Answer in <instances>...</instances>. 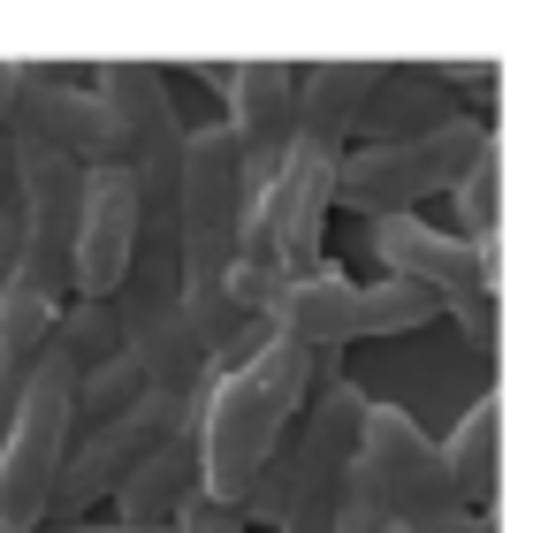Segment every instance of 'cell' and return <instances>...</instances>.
<instances>
[{
  "label": "cell",
  "instance_id": "1",
  "mask_svg": "<svg viewBox=\"0 0 556 533\" xmlns=\"http://www.w3.org/2000/svg\"><path fill=\"white\" fill-rule=\"evenodd\" d=\"M244 161L229 145L222 123H191L184 130V199H176V282H184V328L199 343V358H214L244 313L229 305V267H237V237H244Z\"/></svg>",
  "mask_w": 556,
  "mask_h": 533
},
{
  "label": "cell",
  "instance_id": "2",
  "mask_svg": "<svg viewBox=\"0 0 556 533\" xmlns=\"http://www.w3.org/2000/svg\"><path fill=\"white\" fill-rule=\"evenodd\" d=\"M92 100L108 107V130H115V168L130 176V199H138V244L153 252H176V199H184V115H176V92L161 77V62H92L85 69Z\"/></svg>",
  "mask_w": 556,
  "mask_h": 533
},
{
  "label": "cell",
  "instance_id": "3",
  "mask_svg": "<svg viewBox=\"0 0 556 533\" xmlns=\"http://www.w3.org/2000/svg\"><path fill=\"white\" fill-rule=\"evenodd\" d=\"M70 358L47 343L0 419V533H39L47 525V495H54V472L70 457Z\"/></svg>",
  "mask_w": 556,
  "mask_h": 533
},
{
  "label": "cell",
  "instance_id": "4",
  "mask_svg": "<svg viewBox=\"0 0 556 533\" xmlns=\"http://www.w3.org/2000/svg\"><path fill=\"white\" fill-rule=\"evenodd\" d=\"M434 297L374 275V282H351L336 267H313L298 282H282V297L267 305V335L298 343V351H351L366 335H412V328H434Z\"/></svg>",
  "mask_w": 556,
  "mask_h": 533
},
{
  "label": "cell",
  "instance_id": "5",
  "mask_svg": "<svg viewBox=\"0 0 556 533\" xmlns=\"http://www.w3.org/2000/svg\"><path fill=\"white\" fill-rule=\"evenodd\" d=\"M488 138L495 130L480 115H457V123H442L427 138H404V145H343V161H336V206H351L358 221L412 214L419 199L450 191Z\"/></svg>",
  "mask_w": 556,
  "mask_h": 533
},
{
  "label": "cell",
  "instance_id": "6",
  "mask_svg": "<svg viewBox=\"0 0 556 533\" xmlns=\"http://www.w3.org/2000/svg\"><path fill=\"white\" fill-rule=\"evenodd\" d=\"M290 427H298V411L267 389V373L252 358L237 373H214L206 381V411H199V442H191L199 449V495L222 503V510H237V495L290 442Z\"/></svg>",
  "mask_w": 556,
  "mask_h": 533
},
{
  "label": "cell",
  "instance_id": "7",
  "mask_svg": "<svg viewBox=\"0 0 556 533\" xmlns=\"http://www.w3.org/2000/svg\"><path fill=\"white\" fill-rule=\"evenodd\" d=\"M115 305V335H123V358L138 366V381L153 396H191L206 389V358L184 328V282H176V252H153L138 244L123 290L108 297Z\"/></svg>",
  "mask_w": 556,
  "mask_h": 533
},
{
  "label": "cell",
  "instance_id": "8",
  "mask_svg": "<svg viewBox=\"0 0 556 533\" xmlns=\"http://www.w3.org/2000/svg\"><path fill=\"white\" fill-rule=\"evenodd\" d=\"M336 161L343 153H328V145H305V138H290V153H282V168L252 191V221L267 229V244H275V259H282V275L298 282V275H313V267H328V221H336Z\"/></svg>",
  "mask_w": 556,
  "mask_h": 533
},
{
  "label": "cell",
  "instance_id": "9",
  "mask_svg": "<svg viewBox=\"0 0 556 533\" xmlns=\"http://www.w3.org/2000/svg\"><path fill=\"white\" fill-rule=\"evenodd\" d=\"M366 259L389 267V282L434 297V313L465 305V297H488L495 290V244H465L419 214H389V221H366Z\"/></svg>",
  "mask_w": 556,
  "mask_h": 533
},
{
  "label": "cell",
  "instance_id": "10",
  "mask_svg": "<svg viewBox=\"0 0 556 533\" xmlns=\"http://www.w3.org/2000/svg\"><path fill=\"white\" fill-rule=\"evenodd\" d=\"M130 259H138V199H130V176L115 161L108 168H85L77 229H70V297L108 305L123 290Z\"/></svg>",
  "mask_w": 556,
  "mask_h": 533
},
{
  "label": "cell",
  "instance_id": "11",
  "mask_svg": "<svg viewBox=\"0 0 556 533\" xmlns=\"http://www.w3.org/2000/svg\"><path fill=\"white\" fill-rule=\"evenodd\" d=\"M16 138H31V145H54V153H62V161H77V168H108V161H115L108 107L92 100L85 69H70V62H24Z\"/></svg>",
  "mask_w": 556,
  "mask_h": 533
},
{
  "label": "cell",
  "instance_id": "12",
  "mask_svg": "<svg viewBox=\"0 0 556 533\" xmlns=\"http://www.w3.org/2000/svg\"><path fill=\"white\" fill-rule=\"evenodd\" d=\"M206 77H214L222 100H229L222 130H229V145H237V161H244V183L260 191V183L282 168L290 138H298V123H290V62H229V69L206 62Z\"/></svg>",
  "mask_w": 556,
  "mask_h": 533
},
{
  "label": "cell",
  "instance_id": "13",
  "mask_svg": "<svg viewBox=\"0 0 556 533\" xmlns=\"http://www.w3.org/2000/svg\"><path fill=\"white\" fill-rule=\"evenodd\" d=\"M465 107H457L442 62H374V92L358 107L351 145H404V138H427V130H442Z\"/></svg>",
  "mask_w": 556,
  "mask_h": 533
},
{
  "label": "cell",
  "instance_id": "14",
  "mask_svg": "<svg viewBox=\"0 0 556 533\" xmlns=\"http://www.w3.org/2000/svg\"><path fill=\"white\" fill-rule=\"evenodd\" d=\"M374 92V62H290V123L305 145L343 153L358 130V107Z\"/></svg>",
  "mask_w": 556,
  "mask_h": 533
},
{
  "label": "cell",
  "instance_id": "15",
  "mask_svg": "<svg viewBox=\"0 0 556 533\" xmlns=\"http://www.w3.org/2000/svg\"><path fill=\"white\" fill-rule=\"evenodd\" d=\"M434 449H442L450 495H457L465 510H495V487H503V404L480 396V404L457 419V434L434 442Z\"/></svg>",
  "mask_w": 556,
  "mask_h": 533
},
{
  "label": "cell",
  "instance_id": "16",
  "mask_svg": "<svg viewBox=\"0 0 556 533\" xmlns=\"http://www.w3.org/2000/svg\"><path fill=\"white\" fill-rule=\"evenodd\" d=\"M191 495H199V449L191 442H161V449H146L130 465V480L108 503L123 510V525H168Z\"/></svg>",
  "mask_w": 556,
  "mask_h": 533
},
{
  "label": "cell",
  "instance_id": "17",
  "mask_svg": "<svg viewBox=\"0 0 556 533\" xmlns=\"http://www.w3.org/2000/svg\"><path fill=\"white\" fill-rule=\"evenodd\" d=\"M450 206H457V229H450V237L495 244V221H503V145H495V138L465 161V176L450 183Z\"/></svg>",
  "mask_w": 556,
  "mask_h": 533
},
{
  "label": "cell",
  "instance_id": "18",
  "mask_svg": "<svg viewBox=\"0 0 556 533\" xmlns=\"http://www.w3.org/2000/svg\"><path fill=\"white\" fill-rule=\"evenodd\" d=\"M62 358H70V373H92V366H108V358H123V335H115V305H92V297H70L62 313H54V335H47Z\"/></svg>",
  "mask_w": 556,
  "mask_h": 533
},
{
  "label": "cell",
  "instance_id": "19",
  "mask_svg": "<svg viewBox=\"0 0 556 533\" xmlns=\"http://www.w3.org/2000/svg\"><path fill=\"white\" fill-rule=\"evenodd\" d=\"M138 366L130 358H108V366H92V373H77V389H70V434H92V427H108V419H123L130 404H138Z\"/></svg>",
  "mask_w": 556,
  "mask_h": 533
},
{
  "label": "cell",
  "instance_id": "20",
  "mask_svg": "<svg viewBox=\"0 0 556 533\" xmlns=\"http://www.w3.org/2000/svg\"><path fill=\"white\" fill-rule=\"evenodd\" d=\"M282 510H290V442L252 472V487L237 495V518L244 525H282Z\"/></svg>",
  "mask_w": 556,
  "mask_h": 533
},
{
  "label": "cell",
  "instance_id": "21",
  "mask_svg": "<svg viewBox=\"0 0 556 533\" xmlns=\"http://www.w3.org/2000/svg\"><path fill=\"white\" fill-rule=\"evenodd\" d=\"M442 320H450V328H457V335H465V343H472L480 358H488V351L503 343V313H495V290H488V297H465V305H450Z\"/></svg>",
  "mask_w": 556,
  "mask_h": 533
},
{
  "label": "cell",
  "instance_id": "22",
  "mask_svg": "<svg viewBox=\"0 0 556 533\" xmlns=\"http://www.w3.org/2000/svg\"><path fill=\"white\" fill-rule=\"evenodd\" d=\"M168 525H176V533H252L237 510H222V503H206V495H191V503H184Z\"/></svg>",
  "mask_w": 556,
  "mask_h": 533
},
{
  "label": "cell",
  "instance_id": "23",
  "mask_svg": "<svg viewBox=\"0 0 556 533\" xmlns=\"http://www.w3.org/2000/svg\"><path fill=\"white\" fill-rule=\"evenodd\" d=\"M16 100H24V62H0V130H16Z\"/></svg>",
  "mask_w": 556,
  "mask_h": 533
},
{
  "label": "cell",
  "instance_id": "24",
  "mask_svg": "<svg viewBox=\"0 0 556 533\" xmlns=\"http://www.w3.org/2000/svg\"><path fill=\"white\" fill-rule=\"evenodd\" d=\"M39 533H176V525H123V518H70V525H39Z\"/></svg>",
  "mask_w": 556,
  "mask_h": 533
},
{
  "label": "cell",
  "instance_id": "25",
  "mask_svg": "<svg viewBox=\"0 0 556 533\" xmlns=\"http://www.w3.org/2000/svg\"><path fill=\"white\" fill-rule=\"evenodd\" d=\"M0 214H16V130H0Z\"/></svg>",
  "mask_w": 556,
  "mask_h": 533
},
{
  "label": "cell",
  "instance_id": "26",
  "mask_svg": "<svg viewBox=\"0 0 556 533\" xmlns=\"http://www.w3.org/2000/svg\"><path fill=\"white\" fill-rule=\"evenodd\" d=\"M389 533H404V525H389Z\"/></svg>",
  "mask_w": 556,
  "mask_h": 533
}]
</instances>
